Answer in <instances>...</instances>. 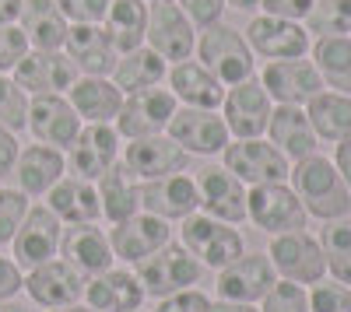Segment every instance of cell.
Segmentation results:
<instances>
[{"instance_id": "6da1fadb", "label": "cell", "mask_w": 351, "mask_h": 312, "mask_svg": "<svg viewBox=\"0 0 351 312\" xmlns=\"http://www.w3.org/2000/svg\"><path fill=\"white\" fill-rule=\"evenodd\" d=\"M288 176H291V190L302 200L306 214H313L319 221H341L351 211V190L330 158L309 155V158L295 161V168Z\"/></svg>"}, {"instance_id": "7a4b0ae2", "label": "cell", "mask_w": 351, "mask_h": 312, "mask_svg": "<svg viewBox=\"0 0 351 312\" xmlns=\"http://www.w3.org/2000/svg\"><path fill=\"white\" fill-rule=\"evenodd\" d=\"M200 56V64L208 67L225 88H232V84H239V81H250L253 77V49L246 42L243 32H236V28H228V25H211V28H200V36H197V49Z\"/></svg>"}, {"instance_id": "3957f363", "label": "cell", "mask_w": 351, "mask_h": 312, "mask_svg": "<svg viewBox=\"0 0 351 312\" xmlns=\"http://www.w3.org/2000/svg\"><path fill=\"white\" fill-rule=\"evenodd\" d=\"M204 267L200 260L193 257V252L180 242H165L158 252H152V257H144L137 263V281L144 295H155V298H165L172 291H183V288H193L200 281Z\"/></svg>"}, {"instance_id": "277c9868", "label": "cell", "mask_w": 351, "mask_h": 312, "mask_svg": "<svg viewBox=\"0 0 351 312\" xmlns=\"http://www.w3.org/2000/svg\"><path fill=\"white\" fill-rule=\"evenodd\" d=\"M183 246L200 260V267H211V270L228 267L232 260H239L246 252L243 235L228 221H218L211 214H197V211L183 218Z\"/></svg>"}, {"instance_id": "5b68a950", "label": "cell", "mask_w": 351, "mask_h": 312, "mask_svg": "<svg viewBox=\"0 0 351 312\" xmlns=\"http://www.w3.org/2000/svg\"><path fill=\"white\" fill-rule=\"evenodd\" d=\"M246 218L256 229L285 235V232H302L306 229V207L295 196V190L285 183H263L246 193Z\"/></svg>"}, {"instance_id": "8992f818", "label": "cell", "mask_w": 351, "mask_h": 312, "mask_svg": "<svg viewBox=\"0 0 351 312\" xmlns=\"http://www.w3.org/2000/svg\"><path fill=\"white\" fill-rule=\"evenodd\" d=\"M225 158V168L232 176H236L239 183H250V186H263V183H285L291 165L288 158L267 144V140L260 137H246V140H232V144H225L221 151Z\"/></svg>"}, {"instance_id": "52a82bcc", "label": "cell", "mask_w": 351, "mask_h": 312, "mask_svg": "<svg viewBox=\"0 0 351 312\" xmlns=\"http://www.w3.org/2000/svg\"><path fill=\"white\" fill-rule=\"evenodd\" d=\"M165 133H169L186 155H200V158L221 155L225 144H228V137H232L218 109H193V105L176 109L172 120H169V127H165Z\"/></svg>"}, {"instance_id": "ba28073f", "label": "cell", "mask_w": 351, "mask_h": 312, "mask_svg": "<svg viewBox=\"0 0 351 312\" xmlns=\"http://www.w3.org/2000/svg\"><path fill=\"white\" fill-rule=\"evenodd\" d=\"M176 109H180V102H176V95L169 88H162V84L134 92V95H123V109H120V116H116V133H120L123 140L165 133Z\"/></svg>"}, {"instance_id": "9c48e42d", "label": "cell", "mask_w": 351, "mask_h": 312, "mask_svg": "<svg viewBox=\"0 0 351 312\" xmlns=\"http://www.w3.org/2000/svg\"><path fill=\"white\" fill-rule=\"evenodd\" d=\"M271 112H274V102H271L267 92H263V84L256 77L232 84V88L225 92V99H221V120H225L228 133L236 140L260 137L271 123Z\"/></svg>"}, {"instance_id": "30bf717a", "label": "cell", "mask_w": 351, "mask_h": 312, "mask_svg": "<svg viewBox=\"0 0 351 312\" xmlns=\"http://www.w3.org/2000/svg\"><path fill=\"white\" fill-rule=\"evenodd\" d=\"M162 60L172 67L180 60H190L193 49H197V28L193 21L183 14V8L176 0H165V4H152L148 14V36H144Z\"/></svg>"}, {"instance_id": "8fae6325", "label": "cell", "mask_w": 351, "mask_h": 312, "mask_svg": "<svg viewBox=\"0 0 351 312\" xmlns=\"http://www.w3.org/2000/svg\"><path fill=\"white\" fill-rule=\"evenodd\" d=\"M11 77L25 88V95H67L77 81V67L64 49H28L25 60L11 70Z\"/></svg>"}, {"instance_id": "7c38bea8", "label": "cell", "mask_w": 351, "mask_h": 312, "mask_svg": "<svg viewBox=\"0 0 351 312\" xmlns=\"http://www.w3.org/2000/svg\"><path fill=\"white\" fill-rule=\"evenodd\" d=\"M120 133H116L112 123H84L74 137V144L67 148V168L74 176L95 183L102 172H109V168L116 165V158H120Z\"/></svg>"}, {"instance_id": "4fadbf2b", "label": "cell", "mask_w": 351, "mask_h": 312, "mask_svg": "<svg viewBox=\"0 0 351 312\" xmlns=\"http://www.w3.org/2000/svg\"><path fill=\"white\" fill-rule=\"evenodd\" d=\"M271 263L285 281H295V285H316L324 281L327 274V260H324V249L309 232H285L274 235L271 242Z\"/></svg>"}, {"instance_id": "5bb4252c", "label": "cell", "mask_w": 351, "mask_h": 312, "mask_svg": "<svg viewBox=\"0 0 351 312\" xmlns=\"http://www.w3.org/2000/svg\"><path fill=\"white\" fill-rule=\"evenodd\" d=\"M60 218H56L49 207H28L25 221L18 224V232L11 239L14 246V263L25 267V270H32L46 260H56V252H60Z\"/></svg>"}, {"instance_id": "9a60e30c", "label": "cell", "mask_w": 351, "mask_h": 312, "mask_svg": "<svg viewBox=\"0 0 351 312\" xmlns=\"http://www.w3.org/2000/svg\"><path fill=\"white\" fill-rule=\"evenodd\" d=\"M165 242H172V229L169 221L148 211H137L123 221L112 224L109 232V246H112V257H120L127 263H141L144 257L158 252Z\"/></svg>"}, {"instance_id": "2e32d148", "label": "cell", "mask_w": 351, "mask_h": 312, "mask_svg": "<svg viewBox=\"0 0 351 312\" xmlns=\"http://www.w3.org/2000/svg\"><path fill=\"white\" fill-rule=\"evenodd\" d=\"M25 127L32 130V137L39 144L67 151L84 123L74 112V105L67 102V95H32L28 99V123Z\"/></svg>"}, {"instance_id": "e0dca14e", "label": "cell", "mask_w": 351, "mask_h": 312, "mask_svg": "<svg viewBox=\"0 0 351 312\" xmlns=\"http://www.w3.org/2000/svg\"><path fill=\"white\" fill-rule=\"evenodd\" d=\"M84 281L88 277L74 270L67 260H46L28 270L21 291H28V298L43 309H64L84 298Z\"/></svg>"}, {"instance_id": "ac0fdd59", "label": "cell", "mask_w": 351, "mask_h": 312, "mask_svg": "<svg viewBox=\"0 0 351 312\" xmlns=\"http://www.w3.org/2000/svg\"><path fill=\"white\" fill-rule=\"evenodd\" d=\"M278 281V270L271 263V257H263V252H243L239 260H232L228 267L218 270V298L225 302H260L274 288Z\"/></svg>"}, {"instance_id": "d6986e66", "label": "cell", "mask_w": 351, "mask_h": 312, "mask_svg": "<svg viewBox=\"0 0 351 312\" xmlns=\"http://www.w3.org/2000/svg\"><path fill=\"white\" fill-rule=\"evenodd\" d=\"M263 92L278 105H306L313 95L324 92V77L309 60H271L260 74Z\"/></svg>"}, {"instance_id": "ffe728a7", "label": "cell", "mask_w": 351, "mask_h": 312, "mask_svg": "<svg viewBox=\"0 0 351 312\" xmlns=\"http://www.w3.org/2000/svg\"><path fill=\"white\" fill-rule=\"evenodd\" d=\"M246 42L263 60H299L309 53V32L299 21L260 14L246 25Z\"/></svg>"}, {"instance_id": "44dd1931", "label": "cell", "mask_w": 351, "mask_h": 312, "mask_svg": "<svg viewBox=\"0 0 351 312\" xmlns=\"http://www.w3.org/2000/svg\"><path fill=\"white\" fill-rule=\"evenodd\" d=\"M186 161H190V155L176 144L169 133L137 137V140H127V148H123V165L141 183L162 179V176H172V172H183Z\"/></svg>"}, {"instance_id": "7402d4cb", "label": "cell", "mask_w": 351, "mask_h": 312, "mask_svg": "<svg viewBox=\"0 0 351 312\" xmlns=\"http://www.w3.org/2000/svg\"><path fill=\"white\" fill-rule=\"evenodd\" d=\"M193 183H197V196H200L204 214L228 221V224L246 221V193L250 190H246V183H239L232 176L225 165H208Z\"/></svg>"}, {"instance_id": "603a6c76", "label": "cell", "mask_w": 351, "mask_h": 312, "mask_svg": "<svg viewBox=\"0 0 351 312\" xmlns=\"http://www.w3.org/2000/svg\"><path fill=\"white\" fill-rule=\"evenodd\" d=\"M197 207H200L197 183L183 172L141 183V211H148V214H158L165 221H183Z\"/></svg>"}, {"instance_id": "cb8c5ba5", "label": "cell", "mask_w": 351, "mask_h": 312, "mask_svg": "<svg viewBox=\"0 0 351 312\" xmlns=\"http://www.w3.org/2000/svg\"><path fill=\"white\" fill-rule=\"evenodd\" d=\"M64 53L71 56L77 74H92V77H109L116 60H120V53H116L102 25H71Z\"/></svg>"}, {"instance_id": "d4e9b609", "label": "cell", "mask_w": 351, "mask_h": 312, "mask_svg": "<svg viewBox=\"0 0 351 312\" xmlns=\"http://www.w3.org/2000/svg\"><path fill=\"white\" fill-rule=\"evenodd\" d=\"M60 260H67L74 270H81L84 277H95L102 270L112 267V246L109 235L92 224H67L60 235Z\"/></svg>"}, {"instance_id": "484cf974", "label": "cell", "mask_w": 351, "mask_h": 312, "mask_svg": "<svg viewBox=\"0 0 351 312\" xmlns=\"http://www.w3.org/2000/svg\"><path fill=\"white\" fill-rule=\"evenodd\" d=\"M67 102L74 105L81 123H116L123 109V92L112 84V77L77 74V81L67 88Z\"/></svg>"}, {"instance_id": "4316f807", "label": "cell", "mask_w": 351, "mask_h": 312, "mask_svg": "<svg viewBox=\"0 0 351 312\" xmlns=\"http://www.w3.org/2000/svg\"><path fill=\"white\" fill-rule=\"evenodd\" d=\"M169 92L176 95V102L183 105H193V109H221V99H225V84L204 67L200 60H180L172 64L169 74Z\"/></svg>"}, {"instance_id": "83f0119b", "label": "cell", "mask_w": 351, "mask_h": 312, "mask_svg": "<svg viewBox=\"0 0 351 312\" xmlns=\"http://www.w3.org/2000/svg\"><path fill=\"white\" fill-rule=\"evenodd\" d=\"M14 176H18V190L25 196H46L67 176V158L60 148L28 144V148H21V155L14 161Z\"/></svg>"}, {"instance_id": "f1b7e54d", "label": "cell", "mask_w": 351, "mask_h": 312, "mask_svg": "<svg viewBox=\"0 0 351 312\" xmlns=\"http://www.w3.org/2000/svg\"><path fill=\"white\" fill-rule=\"evenodd\" d=\"M84 298L99 312H137L144 305V288L130 270H102L84 281Z\"/></svg>"}, {"instance_id": "f546056e", "label": "cell", "mask_w": 351, "mask_h": 312, "mask_svg": "<svg viewBox=\"0 0 351 312\" xmlns=\"http://www.w3.org/2000/svg\"><path fill=\"white\" fill-rule=\"evenodd\" d=\"M267 133H271V144L288 161H302V158L316 155V140L319 137H316V130H313L302 105H274Z\"/></svg>"}, {"instance_id": "4dcf8cb0", "label": "cell", "mask_w": 351, "mask_h": 312, "mask_svg": "<svg viewBox=\"0 0 351 312\" xmlns=\"http://www.w3.org/2000/svg\"><path fill=\"white\" fill-rule=\"evenodd\" d=\"M18 28L25 32L32 49H64L71 21L64 18L56 0H21Z\"/></svg>"}, {"instance_id": "1f68e13d", "label": "cell", "mask_w": 351, "mask_h": 312, "mask_svg": "<svg viewBox=\"0 0 351 312\" xmlns=\"http://www.w3.org/2000/svg\"><path fill=\"white\" fill-rule=\"evenodd\" d=\"M46 207L60 218L64 224H92L102 218V204H99V190L81 179V176H64L49 193H46Z\"/></svg>"}, {"instance_id": "d6a6232c", "label": "cell", "mask_w": 351, "mask_h": 312, "mask_svg": "<svg viewBox=\"0 0 351 312\" xmlns=\"http://www.w3.org/2000/svg\"><path fill=\"white\" fill-rule=\"evenodd\" d=\"M99 186V204H102V218L106 221H123L130 214L141 211V179L130 172V168L123 161H116L109 172H102L95 179Z\"/></svg>"}, {"instance_id": "836d02e7", "label": "cell", "mask_w": 351, "mask_h": 312, "mask_svg": "<svg viewBox=\"0 0 351 312\" xmlns=\"http://www.w3.org/2000/svg\"><path fill=\"white\" fill-rule=\"evenodd\" d=\"M169 74V64L152 49V46H137L130 53H120V60L112 67V84L120 88L123 95H134V92H144V88H155L162 84Z\"/></svg>"}, {"instance_id": "e575fe53", "label": "cell", "mask_w": 351, "mask_h": 312, "mask_svg": "<svg viewBox=\"0 0 351 312\" xmlns=\"http://www.w3.org/2000/svg\"><path fill=\"white\" fill-rule=\"evenodd\" d=\"M148 14H152V8L144 4V0H109L102 28L109 32L116 53H130V49L144 46V36H148Z\"/></svg>"}, {"instance_id": "d590c367", "label": "cell", "mask_w": 351, "mask_h": 312, "mask_svg": "<svg viewBox=\"0 0 351 312\" xmlns=\"http://www.w3.org/2000/svg\"><path fill=\"white\" fill-rule=\"evenodd\" d=\"M313 67L319 70L330 92L351 95V39L348 36H324L313 46Z\"/></svg>"}, {"instance_id": "8d00e7d4", "label": "cell", "mask_w": 351, "mask_h": 312, "mask_svg": "<svg viewBox=\"0 0 351 312\" xmlns=\"http://www.w3.org/2000/svg\"><path fill=\"white\" fill-rule=\"evenodd\" d=\"M306 116L316 130V137L324 140H341L351 137V95L341 92H319L306 102Z\"/></svg>"}, {"instance_id": "74e56055", "label": "cell", "mask_w": 351, "mask_h": 312, "mask_svg": "<svg viewBox=\"0 0 351 312\" xmlns=\"http://www.w3.org/2000/svg\"><path fill=\"white\" fill-rule=\"evenodd\" d=\"M319 249H324V260L334 281L351 285V224L330 221L324 229V239H319Z\"/></svg>"}, {"instance_id": "f35d334b", "label": "cell", "mask_w": 351, "mask_h": 312, "mask_svg": "<svg viewBox=\"0 0 351 312\" xmlns=\"http://www.w3.org/2000/svg\"><path fill=\"white\" fill-rule=\"evenodd\" d=\"M306 32L324 36H348L351 32V0H313L306 14Z\"/></svg>"}, {"instance_id": "ab89813d", "label": "cell", "mask_w": 351, "mask_h": 312, "mask_svg": "<svg viewBox=\"0 0 351 312\" xmlns=\"http://www.w3.org/2000/svg\"><path fill=\"white\" fill-rule=\"evenodd\" d=\"M25 123H28V95L11 74H0V127L18 133L25 130Z\"/></svg>"}, {"instance_id": "60d3db41", "label": "cell", "mask_w": 351, "mask_h": 312, "mask_svg": "<svg viewBox=\"0 0 351 312\" xmlns=\"http://www.w3.org/2000/svg\"><path fill=\"white\" fill-rule=\"evenodd\" d=\"M260 302V312H309V295L295 281H274V288Z\"/></svg>"}, {"instance_id": "b9f144b4", "label": "cell", "mask_w": 351, "mask_h": 312, "mask_svg": "<svg viewBox=\"0 0 351 312\" xmlns=\"http://www.w3.org/2000/svg\"><path fill=\"white\" fill-rule=\"evenodd\" d=\"M28 196L21 193V190H0V246H8L11 239H14V232H18V224L25 221V214H28Z\"/></svg>"}, {"instance_id": "7bdbcfd3", "label": "cell", "mask_w": 351, "mask_h": 312, "mask_svg": "<svg viewBox=\"0 0 351 312\" xmlns=\"http://www.w3.org/2000/svg\"><path fill=\"white\" fill-rule=\"evenodd\" d=\"M309 312H351V288L341 285V281H334V285L316 281L309 295Z\"/></svg>"}, {"instance_id": "ee69618b", "label": "cell", "mask_w": 351, "mask_h": 312, "mask_svg": "<svg viewBox=\"0 0 351 312\" xmlns=\"http://www.w3.org/2000/svg\"><path fill=\"white\" fill-rule=\"evenodd\" d=\"M28 49L32 46H28V39L18 25H0V74H11L25 60Z\"/></svg>"}, {"instance_id": "f6af8a7d", "label": "cell", "mask_w": 351, "mask_h": 312, "mask_svg": "<svg viewBox=\"0 0 351 312\" xmlns=\"http://www.w3.org/2000/svg\"><path fill=\"white\" fill-rule=\"evenodd\" d=\"M71 25H102L109 0H56Z\"/></svg>"}, {"instance_id": "bcb514c9", "label": "cell", "mask_w": 351, "mask_h": 312, "mask_svg": "<svg viewBox=\"0 0 351 312\" xmlns=\"http://www.w3.org/2000/svg\"><path fill=\"white\" fill-rule=\"evenodd\" d=\"M155 312H211V298L197 288H183V291H172V295L158 298Z\"/></svg>"}, {"instance_id": "7dc6e473", "label": "cell", "mask_w": 351, "mask_h": 312, "mask_svg": "<svg viewBox=\"0 0 351 312\" xmlns=\"http://www.w3.org/2000/svg\"><path fill=\"white\" fill-rule=\"evenodd\" d=\"M176 4L183 8V14L193 21V28H211V25H218L221 21V14H225V0H176Z\"/></svg>"}, {"instance_id": "c3c4849f", "label": "cell", "mask_w": 351, "mask_h": 312, "mask_svg": "<svg viewBox=\"0 0 351 312\" xmlns=\"http://www.w3.org/2000/svg\"><path fill=\"white\" fill-rule=\"evenodd\" d=\"M263 14L271 18H285V21H306L313 0H260Z\"/></svg>"}, {"instance_id": "681fc988", "label": "cell", "mask_w": 351, "mask_h": 312, "mask_svg": "<svg viewBox=\"0 0 351 312\" xmlns=\"http://www.w3.org/2000/svg\"><path fill=\"white\" fill-rule=\"evenodd\" d=\"M25 288V274L14 260L0 257V302H11L18 291Z\"/></svg>"}, {"instance_id": "f907efd6", "label": "cell", "mask_w": 351, "mask_h": 312, "mask_svg": "<svg viewBox=\"0 0 351 312\" xmlns=\"http://www.w3.org/2000/svg\"><path fill=\"white\" fill-rule=\"evenodd\" d=\"M21 155V144H18V133L8 130V127H0V176H8L14 172V161Z\"/></svg>"}, {"instance_id": "816d5d0a", "label": "cell", "mask_w": 351, "mask_h": 312, "mask_svg": "<svg viewBox=\"0 0 351 312\" xmlns=\"http://www.w3.org/2000/svg\"><path fill=\"white\" fill-rule=\"evenodd\" d=\"M334 165H337L341 179H344V183H348V190H351V137H341V140H337V151H334Z\"/></svg>"}, {"instance_id": "f5cc1de1", "label": "cell", "mask_w": 351, "mask_h": 312, "mask_svg": "<svg viewBox=\"0 0 351 312\" xmlns=\"http://www.w3.org/2000/svg\"><path fill=\"white\" fill-rule=\"evenodd\" d=\"M21 0H0V25H18Z\"/></svg>"}, {"instance_id": "db71d44e", "label": "cell", "mask_w": 351, "mask_h": 312, "mask_svg": "<svg viewBox=\"0 0 351 312\" xmlns=\"http://www.w3.org/2000/svg\"><path fill=\"white\" fill-rule=\"evenodd\" d=\"M211 312H260V309L250 305V302H225V298H218V302H211Z\"/></svg>"}, {"instance_id": "11a10c76", "label": "cell", "mask_w": 351, "mask_h": 312, "mask_svg": "<svg viewBox=\"0 0 351 312\" xmlns=\"http://www.w3.org/2000/svg\"><path fill=\"white\" fill-rule=\"evenodd\" d=\"M225 4L236 11H253V8H260V0H225Z\"/></svg>"}, {"instance_id": "9f6ffc18", "label": "cell", "mask_w": 351, "mask_h": 312, "mask_svg": "<svg viewBox=\"0 0 351 312\" xmlns=\"http://www.w3.org/2000/svg\"><path fill=\"white\" fill-rule=\"evenodd\" d=\"M49 312H99V309H92V305H64V309H49Z\"/></svg>"}, {"instance_id": "6f0895ef", "label": "cell", "mask_w": 351, "mask_h": 312, "mask_svg": "<svg viewBox=\"0 0 351 312\" xmlns=\"http://www.w3.org/2000/svg\"><path fill=\"white\" fill-rule=\"evenodd\" d=\"M0 312H28V309H25V305H18V302L11 298V302H0Z\"/></svg>"}, {"instance_id": "680465c9", "label": "cell", "mask_w": 351, "mask_h": 312, "mask_svg": "<svg viewBox=\"0 0 351 312\" xmlns=\"http://www.w3.org/2000/svg\"><path fill=\"white\" fill-rule=\"evenodd\" d=\"M152 4H165V0H152Z\"/></svg>"}, {"instance_id": "91938a15", "label": "cell", "mask_w": 351, "mask_h": 312, "mask_svg": "<svg viewBox=\"0 0 351 312\" xmlns=\"http://www.w3.org/2000/svg\"><path fill=\"white\" fill-rule=\"evenodd\" d=\"M137 312H141V309H137Z\"/></svg>"}]
</instances>
